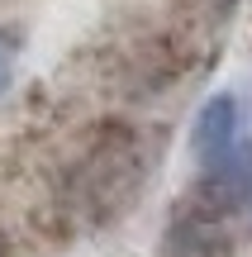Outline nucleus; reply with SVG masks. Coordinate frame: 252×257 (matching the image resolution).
Segmentation results:
<instances>
[{"instance_id":"obj_1","label":"nucleus","mask_w":252,"mask_h":257,"mask_svg":"<svg viewBox=\"0 0 252 257\" xmlns=\"http://www.w3.org/2000/svg\"><path fill=\"white\" fill-rule=\"evenodd\" d=\"M238 128H243V110L228 91L209 95L200 105L195 124H190V153H195L200 167H224L238 148Z\"/></svg>"},{"instance_id":"obj_2","label":"nucleus","mask_w":252,"mask_h":257,"mask_svg":"<svg viewBox=\"0 0 252 257\" xmlns=\"http://www.w3.org/2000/svg\"><path fill=\"white\" fill-rule=\"evenodd\" d=\"M15 62H19V38L10 34V29H0V95L15 81Z\"/></svg>"}]
</instances>
